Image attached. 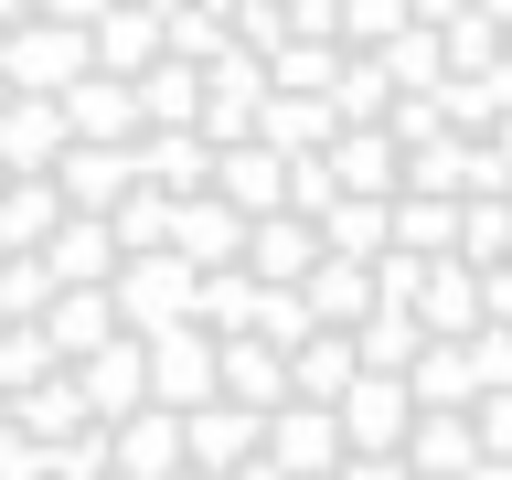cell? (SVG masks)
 <instances>
[{
  "label": "cell",
  "mask_w": 512,
  "mask_h": 480,
  "mask_svg": "<svg viewBox=\"0 0 512 480\" xmlns=\"http://www.w3.org/2000/svg\"><path fill=\"white\" fill-rule=\"evenodd\" d=\"M0 480H512V0H0Z\"/></svg>",
  "instance_id": "1"
}]
</instances>
